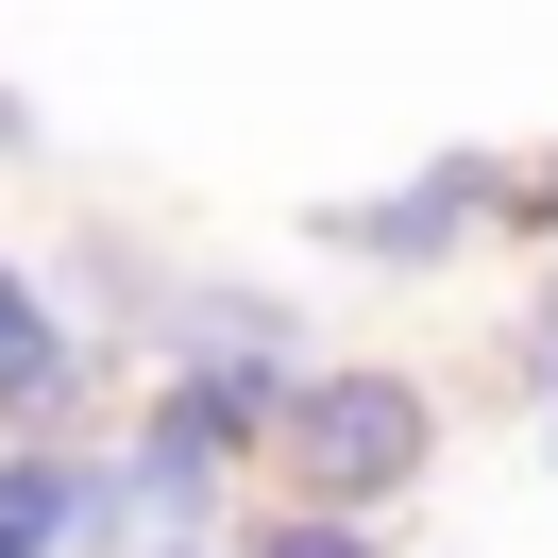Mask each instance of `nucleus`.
I'll return each instance as SVG.
<instances>
[{
    "mask_svg": "<svg viewBox=\"0 0 558 558\" xmlns=\"http://www.w3.org/2000/svg\"><path fill=\"white\" fill-rule=\"evenodd\" d=\"M423 440H440V423H423L407 373H305L288 389V457H305L322 508H389V490L423 474Z\"/></svg>",
    "mask_w": 558,
    "mask_h": 558,
    "instance_id": "1",
    "label": "nucleus"
},
{
    "mask_svg": "<svg viewBox=\"0 0 558 558\" xmlns=\"http://www.w3.org/2000/svg\"><path fill=\"white\" fill-rule=\"evenodd\" d=\"M474 204H490V153H440L423 186H389V204H339L322 238H339V254H373V271H440Z\"/></svg>",
    "mask_w": 558,
    "mask_h": 558,
    "instance_id": "2",
    "label": "nucleus"
},
{
    "mask_svg": "<svg viewBox=\"0 0 558 558\" xmlns=\"http://www.w3.org/2000/svg\"><path fill=\"white\" fill-rule=\"evenodd\" d=\"M69 373H85L69 322L35 305V271H17V254H0V407H17V423H69Z\"/></svg>",
    "mask_w": 558,
    "mask_h": 558,
    "instance_id": "3",
    "label": "nucleus"
},
{
    "mask_svg": "<svg viewBox=\"0 0 558 558\" xmlns=\"http://www.w3.org/2000/svg\"><path fill=\"white\" fill-rule=\"evenodd\" d=\"M0 524H35L51 558L85 542V457H0Z\"/></svg>",
    "mask_w": 558,
    "mask_h": 558,
    "instance_id": "4",
    "label": "nucleus"
},
{
    "mask_svg": "<svg viewBox=\"0 0 558 558\" xmlns=\"http://www.w3.org/2000/svg\"><path fill=\"white\" fill-rule=\"evenodd\" d=\"M238 558H389V542H373V508H288V524H254Z\"/></svg>",
    "mask_w": 558,
    "mask_h": 558,
    "instance_id": "5",
    "label": "nucleus"
},
{
    "mask_svg": "<svg viewBox=\"0 0 558 558\" xmlns=\"http://www.w3.org/2000/svg\"><path fill=\"white\" fill-rule=\"evenodd\" d=\"M0 558H51V542H35V524H0Z\"/></svg>",
    "mask_w": 558,
    "mask_h": 558,
    "instance_id": "6",
    "label": "nucleus"
},
{
    "mask_svg": "<svg viewBox=\"0 0 558 558\" xmlns=\"http://www.w3.org/2000/svg\"><path fill=\"white\" fill-rule=\"evenodd\" d=\"M0 153H17V102H0Z\"/></svg>",
    "mask_w": 558,
    "mask_h": 558,
    "instance_id": "7",
    "label": "nucleus"
},
{
    "mask_svg": "<svg viewBox=\"0 0 558 558\" xmlns=\"http://www.w3.org/2000/svg\"><path fill=\"white\" fill-rule=\"evenodd\" d=\"M542 220H558V170H542Z\"/></svg>",
    "mask_w": 558,
    "mask_h": 558,
    "instance_id": "8",
    "label": "nucleus"
},
{
    "mask_svg": "<svg viewBox=\"0 0 558 558\" xmlns=\"http://www.w3.org/2000/svg\"><path fill=\"white\" fill-rule=\"evenodd\" d=\"M186 558H220V542H186Z\"/></svg>",
    "mask_w": 558,
    "mask_h": 558,
    "instance_id": "9",
    "label": "nucleus"
}]
</instances>
